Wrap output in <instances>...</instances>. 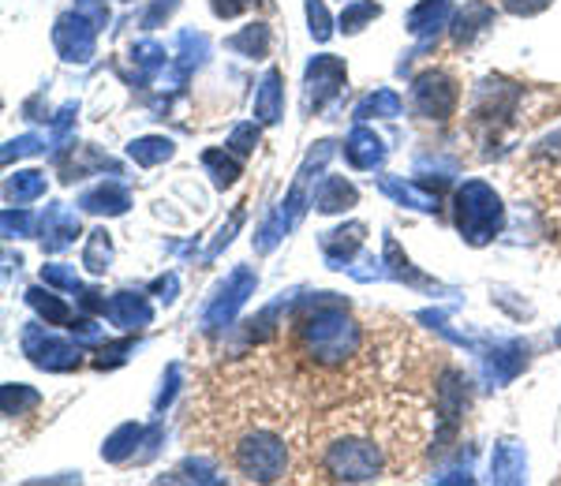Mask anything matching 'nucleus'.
Masks as SVG:
<instances>
[{"instance_id": "f257e3e1", "label": "nucleus", "mask_w": 561, "mask_h": 486, "mask_svg": "<svg viewBox=\"0 0 561 486\" xmlns=\"http://www.w3.org/2000/svg\"><path fill=\"white\" fill-rule=\"evenodd\" d=\"M415 416L401 412H348L333 419L314 442L322 479L333 483H375L404 464V453L415 445Z\"/></svg>"}, {"instance_id": "f03ea898", "label": "nucleus", "mask_w": 561, "mask_h": 486, "mask_svg": "<svg viewBox=\"0 0 561 486\" xmlns=\"http://www.w3.org/2000/svg\"><path fill=\"white\" fill-rule=\"evenodd\" d=\"M229 456L243 479L277 483V479H285V472H288L293 445H288V438L280 435L277 427H270L266 419H255V423H243L237 435H232Z\"/></svg>"}, {"instance_id": "7ed1b4c3", "label": "nucleus", "mask_w": 561, "mask_h": 486, "mask_svg": "<svg viewBox=\"0 0 561 486\" xmlns=\"http://www.w3.org/2000/svg\"><path fill=\"white\" fill-rule=\"evenodd\" d=\"M296 333H300V337H296L300 340V356L307 363L322 367V371L348 363V359L359 352V329L345 311H333V308L314 311L311 319L300 322Z\"/></svg>"}, {"instance_id": "20e7f679", "label": "nucleus", "mask_w": 561, "mask_h": 486, "mask_svg": "<svg viewBox=\"0 0 561 486\" xmlns=\"http://www.w3.org/2000/svg\"><path fill=\"white\" fill-rule=\"evenodd\" d=\"M502 221V206H497L494 192L486 184H468L460 192V229L472 240H486Z\"/></svg>"}, {"instance_id": "39448f33", "label": "nucleus", "mask_w": 561, "mask_h": 486, "mask_svg": "<svg viewBox=\"0 0 561 486\" xmlns=\"http://www.w3.org/2000/svg\"><path fill=\"white\" fill-rule=\"evenodd\" d=\"M457 102V90L449 79L442 76H423L420 83H415V105H420L423 113H434V116H446L454 109Z\"/></svg>"}, {"instance_id": "423d86ee", "label": "nucleus", "mask_w": 561, "mask_h": 486, "mask_svg": "<svg viewBox=\"0 0 561 486\" xmlns=\"http://www.w3.org/2000/svg\"><path fill=\"white\" fill-rule=\"evenodd\" d=\"M348 158H352V165H375V161L382 158L378 139H375V135H367V131H356V135H352Z\"/></svg>"}, {"instance_id": "0eeeda50", "label": "nucleus", "mask_w": 561, "mask_h": 486, "mask_svg": "<svg viewBox=\"0 0 561 486\" xmlns=\"http://www.w3.org/2000/svg\"><path fill=\"white\" fill-rule=\"evenodd\" d=\"M113 319L124 322V326H135V322L142 326V322H150V311H147V303H139L135 296H116Z\"/></svg>"}, {"instance_id": "6e6552de", "label": "nucleus", "mask_w": 561, "mask_h": 486, "mask_svg": "<svg viewBox=\"0 0 561 486\" xmlns=\"http://www.w3.org/2000/svg\"><path fill=\"white\" fill-rule=\"evenodd\" d=\"M45 192V180L42 173H20L8 184V199L12 202H26V199H34V195H42Z\"/></svg>"}, {"instance_id": "1a4fd4ad", "label": "nucleus", "mask_w": 561, "mask_h": 486, "mask_svg": "<svg viewBox=\"0 0 561 486\" xmlns=\"http://www.w3.org/2000/svg\"><path fill=\"white\" fill-rule=\"evenodd\" d=\"M255 113H259V120H277V76L270 71L266 76V83H262L259 90V97H255Z\"/></svg>"}, {"instance_id": "9d476101", "label": "nucleus", "mask_w": 561, "mask_h": 486, "mask_svg": "<svg viewBox=\"0 0 561 486\" xmlns=\"http://www.w3.org/2000/svg\"><path fill=\"white\" fill-rule=\"evenodd\" d=\"M319 202H322V210H341L345 202H352V187H345V180H330Z\"/></svg>"}, {"instance_id": "9b49d317", "label": "nucleus", "mask_w": 561, "mask_h": 486, "mask_svg": "<svg viewBox=\"0 0 561 486\" xmlns=\"http://www.w3.org/2000/svg\"><path fill=\"white\" fill-rule=\"evenodd\" d=\"M131 158L142 161V165H150V161H158V158H169V142L142 139V142H135V147H131Z\"/></svg>"}, {"instance_id": "f8f14e48", "label": "nucleus", "mask_w": 561, "mask_h": 486, "mask_svg": "<svg viewBox=\"0 0 561 486\" xmlns=\"http://www.w3.org/2000/svg\"><path fill=\"white\" fill-rule=\"evenodd\" d=\"M105 263H108V240H105V232H94V240H90V247H87V266L105 269Z\"/></svg>"}]
</instances>
